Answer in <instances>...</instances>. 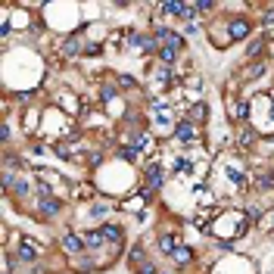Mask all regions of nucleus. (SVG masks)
<instances>
[{"label":"nucleus","instance_id":"nucleus-10","mask_svg":"<svg viewBox=\"0 0 274 274\" xmlns=\"http://www.w3.org/2000/svg\"><path fill=\"white\" fill-rule=\"evenodd\" d=\"M159 59H162L165 66H172L175 59H178V50H175V47H165V44H162V47H159Z\"/></svg>","mask_w":274,"mask_h":274},{"label":"nucleus","instance_id":"nucleus-1","mask_svg":"<svg viewBox=\"0 0 274 274\" xmlns=\"http://www.w3.org/2000/svg\"><path fill=\"white\" fill-rule=\"evenodd\" d=\"M38 196H41V199H38V209H41V215H56V212L63 209L56 196H50V193H38Z\"/></svg>","mask_w":274,"mask_h":274},{"label":"nucleus","instance_id":"nucleus-14","mask_svg":"<svg viewBox=\"0 0 274 274\" xmlns=\"http://www.w3.org/2000/svg\"><path fill=\"white\" fill-rule=\"evenodd\" d=\"M118 156H122L125 162H134L137 159V147H122V150H118Z\"/></svg>","mask_w":274,"mask_h":274},{"label":"nucleus","instance_id":"nucleus-17","mask_svg":"<svg viewBox=\"0 0 274 274\" xmlns=\"http://www.w3.org/2000/svg\"><path fill=\"white\" fill-rule=\"evenodd\" d=\"M262 72H265V66H253V69H249V72H246V78H259Z\"/></svg>","mask_w":274,"mask_h":274},{"label":"nucleus","instance_id":"nucleus-7","mask_svg":"<svg viewBox=\"0 0 274 274\" xmlns=\"http://www.w3.org/2000/svg\"><path fill=\"white\" fill-rule=\"evenodd\" d=\"M100 234H103V240H109V243H122V228H115V224H103Z\"/></svg>","mask_w":274,"mask_h":274},{"label":"nucleus","instance_id":"nucleus-12","mask_svg":"<svg viewBox=\"0 0 274 274\" xmlns=\"http://www.w3.org/2000/svg\"><path fill=\"white\" fill-rule=\"evenodd\" d=\"M63 47H66V53H69V56H78V53H81V41H78V38H66Z\"/></svg>","mask_w":274,"mask_h":274},{"label":"nucleus","instance_id":"nucleus-20","mask_svg":"<svg viewBox=\"0 0 274 274\" xmlns=\"http://www.w3.org/2000/svg\"><path fill=\"white\" fill-rule=\"evenodd\" d=\"M193 118H206V106H202V103H199L196 109H193Z\"/></svg>","mask_w":274,"mask_h":274},{"label":"nucleus","instance_id":"nucleus-22","mask_svg":"<svg viewBox=\"0 0 274 274\" xmlns=\"http://www.w3.org/2000/svg\"><path fill=\"white\" fill-rule=\"evenodd\" d=\"M271 228H274V215H271Z\"/></svg>","mask_w":274,"mask_h":274},{"label":"nucleus","instance_id":"nucleus-8","mask_svg":"<svg viewBox=\"0 0 274 274\" xmlns=\"http://www.w3.org/2000/svg\"><path fill=\"white\" fill-rule=\"evenodd\" d=\"M159 249H162L165 256H175V249H178V240H175V237H169V234H162V237H159Z\"/></svg>","mask_w":274,"mask_h":274},{"label":"nucleus","instance_id":"nucleus-5","mask_svg":"<svg viewBox=\"0 0 274 274\" xmlns=\"http://www.w3.org/2000/svg\"><path fill=\"white\" fill-rule=\"evenodd\" d=\"M147 193H150V190H159L162 184H165V175H162V169H159V165H150V169H147Z\"/></svg>","mask_w":274,"mask_h":274},{"label":"nucleus","instance_id":"nucleus-16","mask_svg":"<svg viewBox=\"0 0 274 274\" xmlns=\"http://www.w3.org/2000/svg\"><path fill=\"white\" fill-rule=\"evenodd\" d=\"M137 274H159V271H156V265H153V262H144V265L137 268Z\"/></svg>","mask_w":274,"mask_h":274},{"label":"nucleus","instance_id":"nucleus-11","mask_svg":"<svg viewBox=\"0 0 274 274\" xmlns=\"http://www.w3.org/2000/svg\"><path fill=\"white\" fill-rule=\"evenodd\" d=\"M134 147H137V153H144V150H153V137H150V134H137Z\"/></svg>","mask_w":274,"mask_h":274},{"label":"nucleus","instance_id":"nucleus-3","mask_svg":"<svg viewBox=\"0 0 274 274\" xmlns=\"http://www.w3.org/2000/svg\"><path fill=\"white\" fill-rule=\"evenodd\" d=\"M34 256H38V243H34L31 237H22V240H19V259L22 262H31Z\"/></svg>","mask_w":274,"mask_h":274},{"label":"nucleus","instance_id":"nucleus-9","mask_svg":"<svg viewBox=\"0 0 274 274\" xmlns=\"http://www.w3.org/2000/svg\"><path fill=\"white\" fill-rule=\"evenodd\" d=\"M85 246H88V249H100V246H103V234H100V231L85 234Z\"/></svg>","mask_w":274,"mask_h":274},{"label":"nucleus","instance_id":"nucleus-4","mask_svg":"<svg viewBox=\"0 0 274 274\" xmlns=\"http://www.w3.org/2000/svg\"><path fill=\"white\" fill-rule=\"evenodd\" d=\"M63 246H66V253H75V256L88 249V246H85V237H78V234H66V237H63Z\"/></svg>","mask_w":274,"mask_h":274},{"label":"nucleus","instance_id":"nucleus-13","mask_svg":"<svg viewBox=\"0 0 274 274\" xmlns=\"http://www.w3.org/2000/svg\"><path fill=\"white\" fill-rule=\"evenodd\" d=\"M190 256H193V253H190V249H187V246H178L172 259L178 262V265H184V262H190Z\"/></svg>","mask_w":274,"mask_h":274},{"label":"nucleus","instance_id":"nucleus-6","mask_svg":"<svg viewBox=\"0 0 274 274\" xmlns=\"http://www.w3.org/2000/svg\"><path fill=\"white\" fill-rule=\"evenodd\" d=\"M193 134H196L193 122H181V125L175 128V137H178V140H184V144H190V140H193Z\"/></svg>","mask_w":274,"mask_h":274},{"label":"nucleus","instance_id":"nucleus-19","mask_svg":"<svg viewBox=\"0 0 274 274\" xmlns=\"http://www.w3.org/2000/svg\"><path fill=\"white\" fill-rule=\"evenodd\" d=\"M262 47H265V44H262V41H256L253 47H249V56H259V53H262Z\"/></svg>","mask_w":274,"mask_h":274},{"label":"nucleus","instance_id":"nucleus-18","mask_svg":"<svg viewBox=\"0 0 274 274\" xmlns=\"http://www.w3.org/2000/svg\"><path fill=\"white\" fill-rule=\"evenodd\" d=\"M115 97V88H103L100 91V100H112Z\"/></svg>","mask_w":274,"mask_h":274},{"label":"nucleus","instance_id":"nucleus-21","mask_svg":"<svg viewBox=\"0 0 274 274\" xmlns=\"http://www.w3.org/2000/svg\"><path fill=\"white\" fill-rule=\"evenodd\" d=\"M268 118H271V125H274V100H271V109H268Z\"/></svg>","mask_w":274,"mask_h":274},{"label":"nucleus","instance_id":"nucleus-2","mask_svg":"<svg viewBox=\"0 0 274 274\" xmlns=\"http://www.w3.org/2000/svg\"><path fill=\"white\" fill-rule=\"evenodd\" d=\"M249 34V22L246 19H231V25H228V38L231 41H243Z\"/></svg>","mask_w":274,"mask_h":274},{"label":"nucleus","instance_id":"nucleus-15","mask_svg":"<svg viewBox=\"0 0 274 274\" xmlns=\"http://www.w3.org/2000/svg\"><path fill=\"white\" fill-rule=\"evenodd\" d=\"M28 190H31V187H28V181H16V184H13V193H16V196H25Z\"/></svg>","mask_w":274,"mask_h":274}]
</instances>
